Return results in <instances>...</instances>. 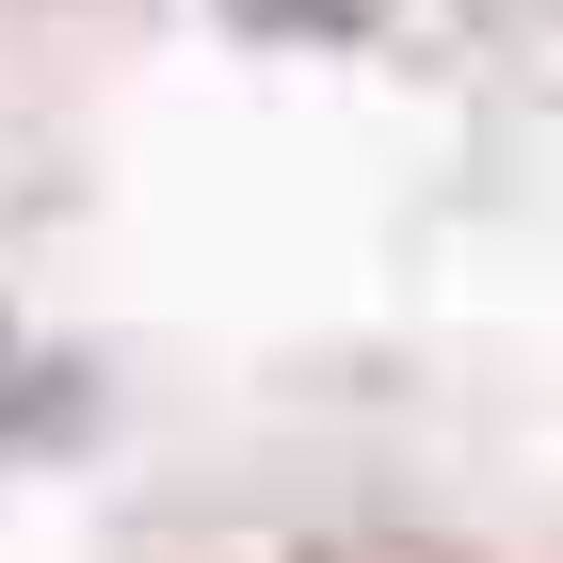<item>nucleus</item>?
<instances>
[{
	"label": "nucleus",
	"instance_id": "1",
	"mask_svg": "<svg viewBox=\"0 0 563 563\" xmlns=\"http://www.w3.org/2000/svg\"><path fill=\"white\" fill-rule=\"evenodd\" d=\"M225 16H242V33H354L371 0H225Z\"/></svg>",
	"mask_w": 563,
	"mask_h": 563
}]
</instances>
